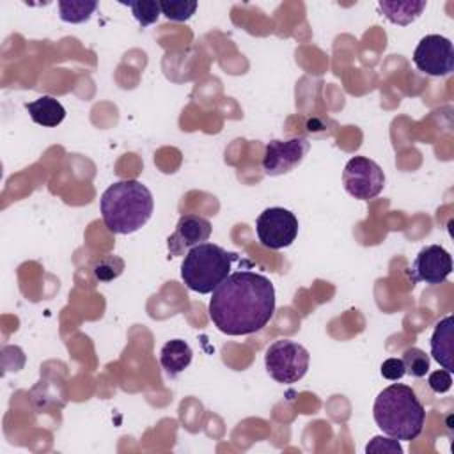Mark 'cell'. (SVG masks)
Returning <instances> with one entry per match:
<instances>
[{"instance_id": "cell-1", "label": "cell", "mask_w": 454, "mask_h": 454, "mask_svg": "<svg viewBox=\"0 0 454 454\" xmlns=\"http://www.w3.org/2000/svg\"><path fill=\"white\" fill-rule=\"evenodd\" d=\"M207 312L225 335L255 333L273 317L275 287L261 273L234 271L213 291Z\"/></svg>"}, {"instance_id": "cell-2", "label": "cell", "mask_w": 454, "mask_h": 454, "mask_svg": "<svg viewBox=\"0 0 454 454\" xmlns=\"http://www.w3.org/2000/svg\"><path fill=\"white\" fill-rule=\"evenodd\" d=\"M154 209L151 190L137 179L110 184L99 200L103 223L114 234H131L144 227Z\"/></svg>"}, {"instance_id": "cell-3", "label": "cell", "mask_w": 454, "mask_h": 454, "mask_svg": "<svg viewBox=\"0 0 454 454\" xmlns=\"http://www.w3.org/2000/svg\"><path fill=\"white\" fill-rule=\"evenodd\" d=\"M372 415L378 427L399 442L415 440L426 422L424 404L415 390L403 383H392L378 394L372 404Z\"/></svg>"}, {"instance_id": "cell-4", "label": "cell", "mask_w": 454, "mask_h": 454, "mask_svg": "<svg viewBox=\"0 0 454 454\" xmlns=\"http://www.w3.org/2000/svg\"><path fill=\"white\" fill-rule=\"evenodd\" d=\"M236 254L215 243H200L190 248L181 262V278L190 291L213 293L229 275Z\"/></svg>"}, {"instance_id": "cell-5", "label": "cell", "mask_w": 454, "mask_h": 454, "mask_svg": "<svg viewBox=\"0 0 454 454\" xmlns=\"http://www.w3.org/2000/svg\"><path fill=\"white\" fill-rule=\"evenodd\" d=\"M310 362L309 351L289 339H280L270 344L264 355V365L268 374L284 385L296 383L307 374Z\"/></svg>"}, {"instance_id": "cell-6", "label": "cell", "mask_w": 454, "mask_h": 454, "mask_svg": "<svg viewBox=\"0 0 454 454\" xmlns=\"http://www.w3.org/2000/svg\"><path fill=\"white\" fill-rule=\"evenodd\" d=\"M342 184L351 197L369 200L381 193L385 186V174L374 160L355 156L344 167Z\"/></svg>"}, {"instance_id": "cell-7", "label": "cell", "mask_w": 454, "mask_h": 454, "mask_svg": "<svg viewBox=\"0 0 454 454\" xmlns=\"http://www.w3.org/2000/svg\"><path fill=\"white\" fill-rule=\"evenodd\" d=\"M255 232L262 247L280 250L298 236V218L284 207H268L255 220Z\"/></svg>"}, {"instance_id": "cell-8", "label": "cell", "mask_w": 454, "mask_h": 454, "mask_svg": "<svg viewBox=\"0 0 454 454\" xmlns=\"http://www.w3.org/2000/svg\"><path fill=\"white\" fill-rule=\"evenodd\" d=\"M413 64L429 76H449L454 71V48L450 39L440 34L424 35L413 51Z\"/></svg>"}, {"instance_id": "cell-9", "label": "cell", "mask_w": 454, "mask_h": 454, "mask_svg": "<svg viewBox=\"0 0 454 454\" xmlns=\"http://www.w3.org/2000/svg\"><path fill=\"white\" fill-rule=\"evenodd\" d=\"M310 149L305 137H293L289 140H271L264 147L262 170L268 176H282L298 167Z\"/></svg>"}, {"instance_id": "cell-10", "label": "cell", "mask_w": 454, "mask_h": 454, "mask_svg": "<svg viewBox=\"0 0 454 454\" xmlns=\"http://www.w3.org/2000/svg\"><path fill=\"white\" fill-rule=\"evenodd\" d=\"M450 271H452L450 254L440 245H427L417 254L415 261L410 266L408 275L411 282H426L429 286H436L445 282Z\"/></svg>"}, {"instance_id": "cell-11", "label": "cell", "mask_w": 454, "mask_h": 454, "mask_svg": "<svg viewBox=\"0 0 454 454\" xmlns=\"http://www.w3.org/2000/svg\"><path fill=\"white\" fill-rule=\"evenodd\" d=\"M211 236V222L199 215H183L177 220L176 231L168 236L167 247L170 255H186V252Z\"/></svg>"}, {"instance_id": "cell-12", "label": "cell", "mask_w": 454, "mask_h": 454, "mask_svg": "<svg viewBox=\"0 0 454 454\" xmlns=\"http://www.w3.org/2000/svg\"><path fill=\"white\" fill-rule=\"evenodd\" d=\"M452 339H454V317L445 316L434 325V332L431 335V355L449 372L454 371V364H452L454 340Z\"/></svg>"}, {"instance_id": "cell-13", "label": "cell", "mask_w": 454, "mask_h": 454, "mask_svg": "<svg viewBox=\"0 0 454 454\" xmlns=\"http://www.w3.org/2000/svg\"><path fill=\"white\" fill-rule=\"evenodd\" d=\"M192 356L193 351L186 340L172 339L163 344L160 351V364L165 369L167 376L176 378L192 364Z\"/></svg>"}, {"instance_id": "cell-14", "label": "cell", "mask_w": 454, "mask_h": 454, "mask_svg": "<svg viewBox=\"0 0 454 454\" xmlns=\"http://www.w3.org/2000/svg\"><path fill=\"white\" fill-rule=\"evenodd\" d=\"M25 108L30 114V119L44 128H55L66 117V108L53 96H41L35 101L27 103Z\"/></svg>"}, {"instance_id": "cell-15", "label": "cell", "mask_w": 454, "mask_h": 454, "mask_svg": "<svg viewBox=\"0 0 454 454\" xmlns=\"http://www.w3.org/2000/svg\"><path fill=\"white\" fill-rule=\"evenodd\" d=\"M426 2L424 0H406V2H395V0H380L378 2V7L381 11V14L390 21V23H395V25H410L413 23L420 14L422 11L426 9Z\"/></svg>"}, {"instance_id": "cell-16", "label": "cell", "mask_w": 454, "mask_h": 454, "mask_svg": "<svg viewBox=\"0 0 454 454\" xmlns=\"http://www.w3.org/2000/svg\"><path fill=\"white\" fill-rule=\"evenodd\" d=\"M98 9V2L89 0H60L59 16L66 23H83Z\"/></svg>"}, {"instance_id": "cell-17", "label": "cell", "mask_w": 454, "mask_h": 454, "mask_svg": "<svg viewBox=\"0 0 454 454\" xmlns=\"http://www.w3.org/2000/svg\"><path fill=\"white\" fill-rule=\"evenodd\" d=\"M124 266H126V264H124V261H122L119 255H115V254H106V255L99 257V259L94 262L92 273H94L96 280H99V282H110V280H114V278H117V277L122 275Z\"/></svg>"}, {"instance_id": "cell-18", "label": "cell", "mask_w": 454, "mask_h": 454, "mask_svg": "<svg viewBox=\"0 0 454 454\" xmlns=\"http://www.w3.org/2000/svg\"><path fill=\"white\" fill-rule=\"evenodd\" d=\"M401 360L404 364L406 374H410L413 378H422L429 372V356L420 348L411 346V348L404 349Z\"/></svg>"}, {"instance_id": "cell-19", "label": "cell", "mask_w": 454, "mask_h": 454, "mask_svg": "<svg viewBox=\"0 0 454 454\" xmlns=\"http://www.w3.org/2000/svg\"><path fill=\"white\" fill-rule=\"evenodd\" d=\"M161 14L170 21H186L197 11V2L188 0H165L160 2Z\"/></svg>"}, {"instance_id": "cell-20", "label": "cell", "mask_w": 454, "mask_h": 454, "mask_svg": "<svg viewBox=\"0 0 454 454\" xmlns=\"http://www.w3.org/2000/svg\"><path fill=\"white\" fill-rule=\"evenodd\" d=\"M122 4L131 9V14L135 16V20H137L142 27L153 25V23L160 18V14H161L160 2L138 0V2H122Z\"/></svg>"}, {"instance_id": "cell-21", "label": "cell", "mask_w": 454, "mask_h": 454, "mask_svg": "<svg viewBox=\"0 0 454 454\" xmlns=\"http://www.w3.org/2000/svg\"><path fill=\"white\" fill-rule=\"evenodd\" d=\"M367 452H388V454H403V447L399 445V440L392 436H374L367 447Z\"/></svg>"}, {"instance_id": "cell-22", "label": "cell", "mask_w": 454, "mask_h": 454, "mask_svg": "<svg viewBox=\"0 0 454 454\" xmlns=\"http://www.w3.org/2000/svg\"><path fill=\"white\" fill-rule=\"evenodd\" d=\"M427 385H429V388H431L434 394H445V392H449L450 387H452V376H450V372L445 371V369L434 371V372L429 374Z\"/></svg>"}, {"instance_id": "cell-23", "label": "cell", "mask_w": 454, "mask_h": 454, "mask_svg": "<svg viewBox=\"0 0 454 454\" xmlns=\"http://www.w3.org/2000/svg\"><path fill=\"white\" fill-rule=\"evenodd\" d=\"M380 372H381L383 378H387V380H390V381H397V380H401V378L406 374L403 360H401V358H394V356H392V358H387V360L381 364Z\"/></svg>"}]
</instances>
